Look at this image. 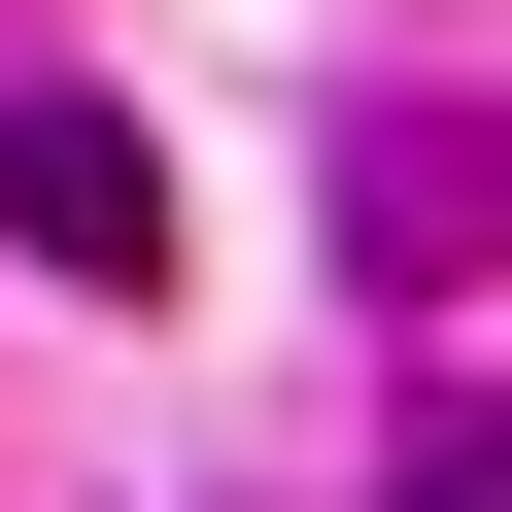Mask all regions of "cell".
<instances>
[{
    "mask_svg": "<svg viewBox=\"0 0 512 512\" xmlns=\"http://www.w3.org/2000/svg\"><path fill=\"white\" fill-rule=\"evenodd\" d=\"M0 239H35V274H171V171L103 103H0Z\"/></svg>",
    "mask_w": 512,
    "mask_h": 512,
    "instance_id": "cell-1",
    "label": "cell"
},
{
    "mask_svg": "<svg viewBox=\"0 0 512 512\" xmlns=\"http://www.w3.org/2000/svg\"><path fill=\"white\" fill-rule=\"evenodd\" d=\"M376 512H512V410H410V478Z\"/></svg>",
    "mask_w": 512,
    "mask_h": 512,
    "instance_id": "cell-2",
    "label": "cell"
}]
</instances>
